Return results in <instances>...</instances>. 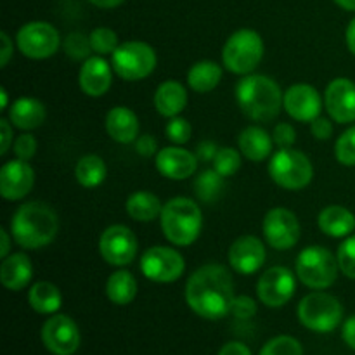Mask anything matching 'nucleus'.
Masks as SVG:
<instances>
[{
	"label": "nucleus",
	"mask_w": 355,
	"mask_h": 355,
	"mask_svg": "<svg viewBox=\"0 0 355 355\" xmlns=\"http://www.w3.org/2000/svg\"><path fill=\"white\" fill-rule=\"evenodd\" d=\"M234 283L224 266L208 263L200 267L186 284V302L191 311L203 319L217 321L232 311Z\"/></svg>",
	"instance_id": "obj_1"
},
{
	"label": "nucleus",
	"mask_w": 355,
	"mask_h": 355,
	"mask_svg": "<svg viewBox=\"0 0 355 355\" xmlns=\"http://www.w3.org/2000/svg\"><path fill=\"white\" fill-rule=\"evenodd\" d=\"M187 106V92L182 83L175 80H166L156 89L155 107L162 116H179Z\"/></svg>",
	"instance_id": "obj_24"
},
{
	"label": "nucleus",
	"mask_w": 355,
	"mask_h": 355,
	"mask_svg": "<svg viewBox=\"0 0 355 355\" xmlns=\"http://www.w3.org/2000/svg\"><path fill=\"white\" fill-rule=\"evenodd\" d=\"M284 94L270 76L248 75L236 87V101L248 118L272 121L279 114Z\"/></svg>",
	"instance_id": "obj_3"
},
{
	"label": "nucleus",
	"mask_w": 355,
	"mask_h": 355,
	"mask_svg": "<svg viewBox=\"0 0 355 355\" xmlns=\"http://www.w3.org/2000/svg\"><path fill=\"white\" fill-rule=\"evenodd\" d=\"M336 260L342 274H345L350 279H355V234H350L342 245L338 246Z\"/></svg>",
	"instance_id": "obj_39"
},
{
	"label": "nucleus",
	"mask_w": 355,
	"mask_h": 355,
	"mask_svg": "<svg viewBox=\"0 0 355 355\" xmlns=\"http://www.w3.org/2000/svg\"><path fill=\"white\" fill-rule=\"evenodd\" d=\"M33 277V266L24 253L6 257L0 266V283L10 291H21Z\"/></svg>",
	"instance_id": "obj_23"
},
{
	"label": "nucleus",
	"mask_w": 355,
	"mask_h": 355,
	"mask_svg": "<svg viewBox=\"0 0 355 355\" xmlns=\"http://www.w3.org/2000/svg\"><path fill=\"white\" fill-rule=\"evenodd\" d=\"M335 155L342 165L355 166V125L340 135L335 146Z\"/></svg>",
	"instance_id": "obj_38"
},
{
	"label": "nucleus",
	"mask_w": 355,
	"mask_h": 355,
	"mask_svg": "<svg viewBox=\"0 0 355 355\" xmlns=\"http://www.w3.org/2000/svg\"><path fill=\"white\" fill-rule=\"evenodd\" d=\"M218 355H252L248 347L241 342H229L220 349Z\"/></svg>",
	"instance_id": "obj_50"
},
{
	"label": "nucleus",
	"mask_w": 355,
	"mask_h": 355,
	"mask_svg": "<svg viewBox=\"0 0 355 355\" xmlns=\"http://www.w3.org/2000/svg\"><path fill=\"white\" fill-rule=\"evenodd\" d=\"M17 49L30 59H47L61 45L59 31L47 21H31L21 26L16 37Z\"/></svg>",
	"instance_id": "obj_10"
},
{
	"label": "nucleus",
	"mask_w": 355,
	"mask_h": 355,
	"mask_svg": "<svg viewBox=\"0 0 355 355\" xmlns=\"http://www.w3.org/2000/svg\"><path fill=\"white\" fill-rule=\"evenodd\" d=\"M10 121L6 120V118H2L0 120V137H2V144H0V156L6 155L7 151L10 149V144H14L12 142V127H10Z\"/></svg>",
	"instance_id": "obj_46"
},
{
	"label": "nucleus",
	"mask_w": 355,
	"mask_h": 355,
	"mask_svg": "<svg viewBox=\"0 0 355 355\" xmlns=\"http://www.w3.org/2000/svg\"><path fill=\"white\" fill-rule=\"evenodd\" d=\"M0 42H2V51H0V66L6 68V66L9 64V59L14 51L12 40H10V37L6 33V31H2V33H0Z\"/></svg>",
	"instance_id": "obj_48"
},
{
	"label": "nucleus",
	"mask_w": 355,
	"mask_h": 355,
	"mask_svg": "<svg viewBox=\"0 0 355 355\" xmlns=\"http://www.w3.org/2000/svg\"><path fill=\"white\" fill-rule=\"evenodd\" d=\"M156 168L163 177L172 180L189 179L198 168V158L187 149L170 146L156 155Z\"/></svg>",
	"instance_id": "obj_20"
},
{
	"label": "nucleus",
	"mask_w": 355,
	"mask_h": 355,
	"mask_svg": "<svg viewBox=\"0 0 355 355\" xmlns=\"http://www.w3.org/2000/svg\"><path fill=\"white\" fill-rule=\"evenodd\" d=\"M272 139L279 148H291L297 141V132L290 123H277L274 128Z\"/></svg>",
	"instance_id": "obj_42"
},
{
	"label": "nucleus",
	"mask_w": 355,
	"mask_h": 355,
	"mask_svg": "<svg viewBox=\"0 0 355 355\" xmlns=\"http://www.w3.org/2000/svg\"><path fill=\"white\" fill-rule=\"evenodd\" d=\"M263 58V40L255 30L234 31L222 49V61L231 73L250 75Z\"/></svg>",
	"instance_id": "obj_5"
},
{
	"label": "nucleus",
	"mask_w": 355,
	"mask_h": 355,
	"mask_svg": "<svg viewBox=\"0 0 355 355\" xmlns=\"http://www.w3.org/2000/svg\"><path fill=\"white\" fill-rule=\"evenodd\" d=\"M328 114L338 123L355 121V83L349 78H335L324 92Z\"/></svg>",
	"instance_id": "obj_19"
},
{
	"label": "nucleus",
	"mask_w": 355,
	"mask_h": 355,
	"mask_svg": "<svg viewBox=\"0 0 355 355\" xmlns=\"http://www.w3.org/2000/svg\"><path fill=\"white\" fill-rule=\"evenodd\" d=\"M125 208H127V214L134 220L153 222L162 215L163 203L156 194L149 193V191H137V193L130 194Z\"/></svg>",
	"instance_id": "obj_29"
},
{
	"label": "nucleus",
	"mask_w": 355,
	"mask_h": 355,
	"mask_svg": "<svg viewBox=\"0 0 355 355\" xmlns=\"http://www.w3.org/2000/svg\"><path fill=\"white\" fill-rule=\"evenodd\" d=\"M224 177L217 170H205L194 182L196 196L205 203H214L224 193Z\"/></svg>",
	"instance_id": "obj_33"
},
{
	"label": "nucleus",
	"mask_w": 355,
	"mask_h": 355,
	"mask_svg": "<svg viewBox=\"0 0 355 355\" xmlns=\"http://www.w3.org/2000/svg\"><path fill=\"white\" fill-rule=\"evenodd\" d=\"M232 314L239 319H250L257 314V304L250 297H236L232 304Z\"/></svg>",
	"instance_id": "obj_43"
},
{
	"label": "nucleus",
	"mask_w": 355,
	"mask_h": 355,
	"mask_svg": "<svg viewBox=\"0 0 355 355\" xmlns=\"http://www.w3.org/2000/svg\"><path fill=\"white\" fill-rule=\"evenodd\" d=\"M186 270L184 257L166 246H153L141 257V272L153 283H173Z\"/></svg>",
	"instance_id": "obj_11"
},
{
	"label": "nucleus",
	"mask_w": 355,
	"mask_h": 355,
	"mask_svg": "<svg viewBox=\"0 0 355 355\" xmlns=\"http://www.w3.org/2000/svg\"><path fill=\"white\" fill-rule=\"evenodd\" d=\"M311 130H312V134H314L315 139H319V141H326V139L331 137L333 125L328 118L319 116L311 123Z\"/></svg>",
	"instance_id": "obj_44"
},
{
	"label": "nucleus",
	"mask_w": 355,
	"mask_h": 355,
	"mask_svg": "<svg viewBox=\"0 0 355 355\" xmlns=\"http://www.w3.org/2000/svg\"><path fill=\"white\" fill-rule=\"evenodd\" d=\"M295 290H297V281L291 270L279 266L267 269L257 283L259 300L272 309L286 305L293 298Z\"/></svg>",
	"instance_id": "obj_13"
},
{
	"label": "nucleus",
	"mask_w": 355,
	"mask_h": 355,
	"mask_svg": "<svg viewBox=\"0 0 355 355\" xmlns=\"http://www.w3.org/2000/svg\"><path fill=\"white\" fill-rule=\"evenodd\" d=\"M42 342L54 355H73L80 347V329L69 315L55 314L42 328Z\"/></svg>",
	"instance_id": "obj_14"
},
{
	"label": "nucleus",
	"mask_w": 355,
	"mask_h": 355,
	"mask_svg": "<svg viewBox=\"0 0 355 355\" xmlns=\"http://www.w3.org/2000/svg\"><path fill=\"white\" fill-rule=\"evenodd\" d=\"M165 134L173 144H186V142H189L191 134H193V127H191V123L186 118L173 116L170 118V121L166 123Z\"/></svg>",
	"instance_id": "obj_40"
},
{
	"label": "nucleus",
	"mask_w": 355,
	"mask_h": 355,
	"mask_svg": "<svg viewBox=\"0 0 355 355\" xmlns=\"http://www.w3.org/2000/svg\"><path fill=\"white\" fill-rule=\"evenodd\" d=\"M0 238H2V246H0V257H2V260H3L6 257H9V252H10V236H9V232L6 231V229H0Z\"/></svg>",
	"instance_id": "obj_52"
},
{
	"label": "nucleus",
	"mask_w": 355,
	"mask_h": 355,
	"mask_svg": "<svg viewBox=\"0 0 355 355\" xmlns=\"http://www.w3.org/2000/svg\"><path fill=\"white\" fill-rule=\"evenodd\" d=\"M345 38H347V47H349V51L355 55V17L350 21L349 26H347Z\"/></svg>",
	"instance_id": "obj_51"
},
{
	"label": "nucleus",
	"mask_w": 355,
	"mask_h": 355,
	"mask_svg": "<svg viewBox=\"0 0 355 355\" xmlns=\"http://www.w3.org/2000/svg\"><path fill=\"white\" fill-rule=\"evenodd\" d=\"M89 2L96 7H101V9H113V7L121 6L125 0H89Z\"/></svg>",
	"instance_id": "obj_53"
},
{
	"label": "nucleus",
	"mask_w": 355,
	"mask_h": 355,
	"mask_svg": "<svg viewBox=\"0 0 355 355\" xmlns=\"http://www.w3.org/2000/svg\"><path fill=\"white\" fill-rule=\"evenodd\" d=\"M9 121L21 130H33L45 121V106L33 97H19L9 107Z\"/></svg>",
	"instance_id": "obj_26"
},
{
	"label": "nucleus",
	"mask_w": 355,
	"mask_h": 355,
	"mask_svg": "<svg viewBox=\"0 0 355 355\" xmlns=\"http://www.w3.org/2000/svg\"><path fill=\"white\" fill-rule=\"evenodd\" d=\"M58 229L55 211L40 201L21 205L10 220V236L24 250H38L51 245Z\"/></svg>",
	"instance_id": "obj_2"
},
{
	"label": "nucleus",
	"mask_w": 355,
	"mask_h": 355,
	"mask_svg": "<svg viewBox=\"0 0 355 355\" xmlns=\"http://www.w3.org/2000/svg\"><path fill=\"white\" fill-rule=\"evenodd\" d=\"M342 336L343 342H345L350 349L355 350V315H350V318L343 322Z\"/></svg>",
	"instance_id": "obj_49"
},
{
	"label": "nucleus",
	"mask_w": 355,
	"mask_h": 355,
	"mask_svg": "<svg viewBox=\"0 0 355 355\" xmlns=\"http://www.w3.org/2000/svg\"><path fill=\"white\" fill-rule=\"evenodd\" d=\"M269 175L283 189L298 191L311 184L314 168L304 153L291 148H281L270 158Z\"/></svg>",
	"instance_id": "obj_7"
},
{
	"label": "nucleus",
	"mask_w": 355,
	"mask_h": 355,
	"mask_svg": "<svg viewBox=\"0 0 355 355\" xmlns=\"http://www.w3.org/2000/svg\"><path fill=\"white\" fill-rule=\"evenodd\" d=\"M28 302H30L31 309L37 314H55L61 309L62 297L61 291L55 284L49 283V281H40V283L33 284L28 293Z\"/></svg>",
	"instance_id": "obj_28"
},
{
	"label": "nucleus",
	"mask_w": 355,
	"mask_h": 355,
	"mask_svg": "<svg viewBox=\"0 0 355 355\" xmlns=\"http://www.w3.org/2000/svg\"><path fill=\"white\" fill-rule=\"evenodd\" d=\"M338 260L322 246H307L297 259V276L312 290H326L338 277Z\"/></svg>",
	"instance_id": "obj_6"
},
{
	"label": "nucleus",
	"mask_w": 355,
	"mask_h": 355,
	"mask_svg": "<svg viewBox=\"0 0 355 355\" xmlns=\"http://www.w3.org/2000/svg\"><path fill=\"white\" fill-rule=\"evenodd\" d=\"M342 9L345 10H355V0H335Z\"/></svg>",
	"instance_id": "obj_54"
},
{
	"label": "nucleus",
	"mask_w": 355,
	"mask_h": 355,
	"mask_svg": "<svg viewBox=\"0 0 355 355\" xmlns=\"http://www.w3.org/2000/svg\"><path fill=\"white\" fill-rule=\"evenodd\" d=\"M137 295V281L128 270H118L106 281V297L114 305H128Z\"/></svg>",
	"instance_id": "obj_31"
},
{
	"label": "nucleus",
	"mask_w": 355,
	"mask_h": 355,
	"mask_svg": "<svg viewBox=\"0 0 355 355\" xmlns=\"http://www.w3.org/2000/svg\"><path fill=\"white\" fill-rule=\"evenodd\" d=\"M163 236L175 246H189L200 238L203 229L201 208L189 198H173L163 205L162 215Z\"/></svg>",
	"instance_id": "obj_4"
},
{
	"label": "nucleus",
	"mask_w": 355,
	"mask_h": 355,
	"mask_svg": "<svg viewBox=\"0 0 355 355\" xmlns=\"http://www.w3.org/2000/svg\"><path fill=\"white\" fill-rule=\"evenodd\" d=\"M64 52L68 58L75 59V61H83L89 59L92 54V45H90V37H85L80 31L69 33L64 40Z\"/></svg>",
	"instance_id": "obj_36"
},
{
	"label": "nucleus",
	"mask_w": 355,
	"mask_h": 355,
	"mask_svg": "<svg viewBox=\"0 0 355 355\" xmlns=\"http://www.w3.org/2000/svg\"><path fill=\"white\" fill-rule=\"evenodd\" d=\"M113 75L111 66L103 55H90L85 59L78 73V83L83 94L90 97H101L110 90Z\"/></svg>",
	"instance_id": "obj_21"
},
{
	"label": "nucleus",
	"mask_w": 355,
	"mask_h": 355,
	"mask_svg": "<svg viewBox=\"0 0 355 355\" xmlns=\"http://www.w3.org/2000/svg\"><path fill=\"white\" fill-rule=\"evenodd\" d=\"M156 149H158V142H156V139L151 137V135H141V137L135 141V151L141 156H144V158H149V156L155 155Z\"/></svg>",
	"instance_id": "obj_45"
},
{
	"label": "nucleus",
	"mask_w": 355,
	"mask_h": 355,
	"mask_svg": "<svg viewBox=\"0 0 355 355\" xmlns=\"http://www.w3.org/2000/svg\"><path fill=\"white\" fill-rule=\"evenodd\" d=\"M99 252L110 266H128L134 262L137 255V238L125 225H110L101 234Z\"/></svg>",
	"instance_id": "obj_12"
},
{
	"label": "nucleus",
	"mask_w": 355,
	"mask_h": 355,
	"mask_svg": "<svg viewBox=\"0 0 355 355\" xmlns=\"http://www.w3.org/2000/svg\"><path fill=\"white\" fill-rule=\"evenodd\" d=\"M283 107L293 120L312 123L315 118L321 116L322 99L312 85L297 83L284 92Z\"/></svg>",
	"instance_id": "obj_16"
},
{
	"label": "nucleus",
	"mask_w": 355,
	"mask_h": 355,
	"mask_svg": "<svg viewBox=\"0 0 355 355\" xmlns=\"http://www.w3.org/2000/svg\"><path fill=\"white\" fill-rule=\"evenodd\" d=\"M106 132L113 141L120 144L137 141L139 135V118L130 107L116 106L107 111L106 114Z\"/></svg>",
	"instance_id": "obj_22"
},
{
	"label": "nucleus",
	"mask_w": 355,
	"mask_h": 355,
	"mask_svg": "<svg viewBox=\"0 0 355 355\" xmlns=\"http://www.w3.org/2000/svg\"><path fill=\"white\" fill-rule=\"evenodd\" d=\"M263 236L274 250H290L300 239V222L286 208H272L263 218Z\"/></svg>",
	"instance_id": "obj_15"
},
{
	"label": "nucleus",
	"mask_w": 355,
	"mask_h": 355,
	"mask_svg": "<svg viewBox=\"0 0 355 355\" xmlns=\"http://www.w3.org/2000/svg\"><path fill=\"white\" fill-rule=\"evenodd\" d=\"M266 246L255 236H241L232 243L229 250V263L232 269L243 276L259 272L266 263Z\"/></svg>",
	"instance_id": "obj_18"
},
{
	"label": "nucleus",
	"mask_w": 355,
	"mask_h": 355,
	"mask_svg": "<svg viewBox=\"0 0 355 355\" xmlns=\"http://www.w3.org/2000/svg\"><path fill=\"white\" fill-rule=\"evenodd\" d=\"M260 355H304L302 343L297 338L288 335L276 336V338L269 340L260 350Z\"/></svg>",
	"instance_id": "obj_34"
},
{
	"label": "nucleus",
	"mask_w": 355,
	"mask_h": 355,
	"mask_svg": "<svg viewBox=\"0 0 355 355\" xmlns=\"http://www.w3.org/2000/svg\"><path fill=\"white\" fill-rule=\"evenodd\" d=\"M318 224L329 238H349L355 231V215L345 207L331 205L319 214Z\"/></svg>",
	"instance_id": "obj_25"
},
{
	"label": "nucleus",
	"mask_w": 355,
	"mask_h": 355,
	"mask_svg": "<svg viewBox=\"0 0 355 355\" xmlns=\"http://www.w3.org/2000/svg\"><path fill=\"white\" fill-rule=\"evenodd\" d=\"M0 97H2V107H0V110H6L7 103H9V97H7L6 89H0Z\"/></svg>",
	"instance_id": "obj_55"
},
{
	"label": "nucleus",
	"mask_w": 355,
	"mask_h": 355,
	"mask_svg": "<svg viewBox=\"0 0 355 355\" xmlns=\"http://www.w3.org/2000/svg\"><path fill=\"white\" fill-rule=\"evenodd\" d=\"M274 139L260 127H248L239 134V151L250 162H263L272 153Z\"/></svg>",
	"instance_id": "obj_27"
},
{
	"label": "nucleus",
	"mask_w": 355,
	"mask_h": 355,
	"mask_svg": "<svg viewBox=\"0 0 355 355\" xmlns=\"http://www.w3.org/2000/svg\"><path fill=\"white\" fill-rule=\"evenodd\" d=\"M76 180L80 186L92 189V187L101 186L107 175V166L104 159L97 155H87L78 159L75 168Z\"/></svg>",
	"instance_id": "obj_32"
},
{
	"label": "nucleus",
	"mask_w": 355,
	"mask_h": 355,
	"mask_svg": "<svg viewBox=\"0 0 355 355\" xmlns=\"http://www.w3.org/2000/svg\"><path fill=\"white\" fill-rule=\"evenodd\" d=\"M343 318V307L333 295L315 291L298 304V319L307 329L315 333H331Z\"/></svg>",
	"instance_id": "obj_8"
},
{
	"label": "nucleus",
	"mask_w": 355,
	"mask_h": 355,
	"mask_svg": "<svg viewBox=\"0 0 355 355\" xmlns=\"http://www.w3.org/2000/svg\"><path fill=\"white\" fill-rule=\"evenodd\" d=\"M218 149L220 148H217V146H215V142L203 141L200 146H198L196 155L201 162H210V159L214 162L215 156H217V153H218Z\"/></svg>",
	"instance_id": "obj_47"
},
{
	"label": "nucleus",
	"mask_w": 355,
	"mask_h": 355,
	"mask_svg": "<svg viewBox=\"0 0 355 355\" xmlns=\"http://www.w3.org/2000/svg\"><path fill=\"white\" fill-rule=\"evenodd\" d=\"M35 184V172L24 159H10L0 168V194L3 200H23Z\"/></svg>",
	"instance_id": "obj_17"
},
{
	"label": "nucleus",
	"mask_w": 355,
	"mask_h": 355,
	"mask_svg": "<svg viewBox=\"0 0 355 355\" xmlns=\"http://www.w3.org/2000/svg\"><path fill=\"white\" fill-rule=\"evenodd\" d=\"M222 80V68L215 61H200L191 66L187 83L198 94L211 92Z\"/></svg>",
	"instance_id": "obj_30"
},
{
	"label": "nucleus",
	"mask_w": 355,
	"mask_h": 355,
	"mask_svg": "<svg viewBox=\"0 0 355 355\" xmlns=\"http://www.w3.org/2000/svg\"><path fill=\"white\" fill-rule=\"evenodd\" d=\"M111 66L120 78L127 82L148 78L156 68V52L146 42L130 40L118 45L111 54Z\"/></svg>",
	"instance_id": "obj_9"
},
{
	"label": "nucleus",
	"mask_w": 355,
	"mask_h": 355,
	"mask_svg": "<svg viewBox=\"0 0 355 355\" xmlns=\"http://www.w3.org/2000/svg\"><path fill=\"white\" fill-rule=\"evenodd\" d=\"M14 153H16L17 159H31L37 153V139L30 134H23L14 141Z\"/></svg>",
	"instance_id": "obj_41"
},
{
	"label": "nucleus",
	"mask_w": 355,
	"mask_h": 355,
	"mask_svg": "<svg viewBox=\"0 0 355 355\" xmlns=\"http://www.w3.org/2000/svg\"><path fill=\"white\" fill-rule=\"evenodd\" d=\"M90 37V45H92V51L97 55H107L113 54L118 49V35L114 33L111 28H96L92 30Z\"/></svg>",
	"instance_id": "obj_35"
},
{
	"label": "nucleus",
	"mask_w": 355,
	"mask_h": 355,
	"mask_svg": "<svg viewBox=\"0 0 355 355\" xmlns=\"http://www.w3.org/2000/svg\"><path fill=\"white\" fill-rule=\"evenodd\" d=\"M241 166V156L234 148H220L214 159V170H217L222 177H231Z\"/></svg>",
	"instance_id": "obj_37"
}]
</instances>
